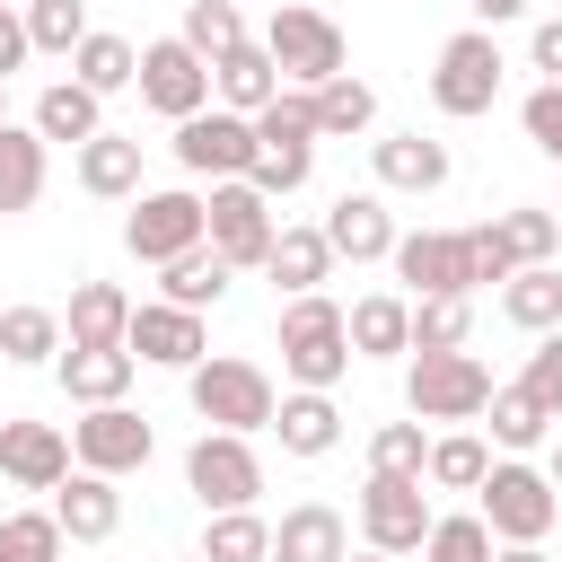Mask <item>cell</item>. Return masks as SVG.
<instances>
[{"label": "cell", "instance_id": "obj_1", "mask_svg": "<svg viewBox=\"0 0 562 562\" xmlns=\"http://www.w3.org/2000/svg\"><path fill=\"white\" fill-rule=\"evenodd\" d=\"M184 395H193V413L211 422V430H237V439H255V430H272V378H263V360H237V351H211V360H193L184 369Z\"/></svg>", "mask_w": 562, "mask_h": 562}, {"label": "cell", "instance_id": "obj_2", "mask_svg": "<svg viewBox=\"0 0 562 562\" xmlns=\"http://www.w3.org/2000/svg\"><path fill=\"white\" fill-rule=\"evenodd\" d=\"M474 518L492 527V544H544L553 518H562V501H553L544 465H527V457H492V474L474 483Z\"/></svg>", "mask_w": 562, "mask_h": 562}, {"label": "cell", "instance_id": "obj_3", "mask_svg": "<svg viewBox=\"0 0 562 562\" xmlns=\"http://www.w3.org/2000/svg\"><path fill=\"white\" fill-rule=\"evenodd\" d=\"M351 369V334H342V307L325 290L290 299L281 307V378L307 386V395H334V378Z\"/></svg>", "mask_w": 562, "mask_h": 562}, {"label": "cell", "instance_id": "obj_4", "mask_svg": "<svg viewBox=\"0 0 562 562\" xmlns=\"http://www.w3.org/2000/svg\"><path fill=\"white\" fill-rule=\"evenodd\" d=\"M404 404L413 422H483L492 369L474 351H404Z\"/></svg>", "mask_w": 562, "mask_h": 562}, {"label": "cell", "instance_id": "obj_5", "mask_svg": "<svg viewBox=\"0 0 562 562\" xmlns=\"http://www.w3.org/2000/svg\"><path fill=\"white\" fill-rule=\"evenodd\" d=\"M263 53H272V70H281V88H325V79H342V26L325 18V9H307V0H281L272 9V26H263Z\"/></svg>", "mask_w": 562, "mask_h": 562}, {"label": "cell", "instance_id": "obj_6", "mask_svg": "<svg viewBox=\"0 0 562 562\" xmlns=\"http://www.w3.org/2000/svg\"><path fill=\"white\" fill-rule=\"evenodd\" d=\"M272 237H281V220H272V202L237 176V184H211L202 193V246L228 263V272H263V255H272Z\"/></svg>", "mask_w": 562, "mask_h": 562}, {"label": "cell", "instance_id": "obj_7", "mask_svg": "<svg viewBox=\"0 0 562 562\" xmlns=\"http://www.w3.org/2000/svg\"><path fill=\"white\" fill-rule=\"evenodd\" d=\"M501 70H509L501 44H492L483 26H465V35H448L439 61H430V105L457 114V123H465V114H492V105H501Z\"/></svg>", "mask_w": 562, "mask_h": 562}, {"label": "cell", "instance_id": "obj_8", "mask_svg": "<svg viewBox=\"0 0 562 562\" xmlns=\"http://www.w3.org/2000/svg\"><path fill=\"white\" fill-rule=\"evenodd\" d=\"M149 457H158V430H149V413H132V404H97V413L70 422V465H88V474H105V483L140 474Z\"/></svg>", "mask_w": 562, "mask_h": 562}, {"label": "cell", "instance_id": "obj_9", "mask_svg": "<svg viewBox=\"0 0 562 562\" xmlns=\"http://www.w3.org/2000/svg\"><path fill=\"white\" fill-rule=\"evenodd\" d=\"M255 123L246 114H228V105H202V114H184L176 123V167L184 176H211V184H237L246 167H255Z\"/></svg>", "mask_w": 562, "mask_h": 562}, {"label": "cell", "instance_id": "obj_10", "mask_svg": "<svg viewBox=\"0 0 562 562\" xmlns=\"http://www.w3.org/2000/svg\"><path fill=\"white\" fill-rule=\"evenodd\" d=\"M184 483H193L202 509H255V492H263V457H255L237 430H202V439L184 448Z\"/></svg>", "mask_w": 562, "mask_h": 562}, {"label": "cell", "instance_id": "obj_11", "mask_svg": "<svg viewBox=\"0 0 562 562\" xmlns=\"http://www.w3.org/2000/svg\"><path fill=\"white\" fill-rule=\"evenodd\" d=\"M430 518H439V509H430L422 483H404V474H369V483H360V544H369V553H395V562L422 553Z\"/></svg>", "mask_w": 562, "mask_h": 562}, {"label": "cell", "instance_id": "obj_12", "mask_svg": "<svg viewBox=\"0 0 562 562\" xmlns=\"http://www.w3.org/2000/svg\"><path fill=\"white\" fill-rule=\"evenodd\" d=\"M140 105L149 114H167V123H184V114H202L211 105V61L184 44V35H158V44H140Z\"/></svg>", "mask_w": 562, "mask_h": 562}, {"label": "cell", "instance_id": "obj_13", "mask_svg": "<svg viewBox=\"0 0 562 562\" xmlns=\"http://www.w3.org/2000/svg\"><path fill=\"white\" fill-rule=\"evenodd\" d=\"M123 246L140 255V263H176V255H193L202 246V193H132V211H123Z\"/></svg>", "mask_w": 562, "mask_h": 562}, {"label": "cell", "instance_id": "obj_14", "mask_svg": "<svg viewBox=\"0 0 562 562\" xmlns=\"http://www.w3.org/2000/svg\"><path fill=\"white\" fill-rule=\"evenodd\" d=\"M395 281L413 290V299H474V281H465V228H413V237H395Z\"/></svg>", "mask_w": 562, "mask_h": 562}, {"label": "cell", "instance_id": "obj_15", "mask_svg": "<svg viewBox=\"0 0 562 562\" xmlns=\"http://www.w3.org/2000/svg\"><path fill=\"white\" fill-rule=\"evenodd\" d=\"M123 351H132V360H149V369H193V360H211V334H202V316H193V307L149 299V307H132Z\"/></svg>", "mask_w": 562, "mask_h": 562}, {"label": "cell", "instance_id": "obj_16", "mask_svg": "<svg viewBox=\"0 0 562 562\" xmlns=\"http://www.w3.org/2000/svg\"><path fill=\"white\" fill-rule=\"evenodd\" d=\"M316 228H325L334 263H386V255H395V237H404V228H395V211H386V193H342Z\"/></svg>", "mask_w": 562, "mask_h": 562}, {"label": "cell", "instance_id": "obj_17", "mask_svg": "<svg viewBox=\"0 0 562 562\" xmlns=\"http://www.w3.org/2000/svg\"><path fill=\"white\" fill-rule=\"evenodd\" d=\"M53 527H61V544H105V536L123 527V492H114L105 474L70 465V474L53 483Z\"/></svg>", "mask_w": 562, "mask_h": 562}, {"label": "cell", "instance_id": "obj_18", "mask_svg": "<svg viewBox=\"0 0 562 562\" xmlns=\"http://www.w3.org/2000/svg\"><path fill=\"white\" fill-rule=\"evenodd\" d=\"M369 167H378V193H439L448 184V140L386 132V140H369Z\"/></svg>", "mask_w": 562, "mask_h": 562}, {"label": "cell", "instance_id": "obj_19", "mask_svg": "<svg viewBox=\"0 0 562 562\" xmlns=\"http://www.w3.org/2000/svg\"><path fill=\"white\" fill-rule=\"evenodd\" d=\"M0 474L18 492H53L70 474V439L53 422H0Z\"/></svg>", "mask_w": 562, "mask_h": 562}, {"label": "cell", "instance_id": "obj_20", "mask_svg": "<svg viewBox=\"0 0 562 562\" xmlns=\"http://www.w3.org/2000/svg\"><path fill=\"white\" fill-rule=\"evenodd\" d=\"M123 325H132L123 281H79L70 316H61V351H123Z\"/></svg>", "mask_w": 562, "mask_h": 562}, {"label": "cell", "instance_id": "obj_21", "mask_svg": "<svg viewBox=\"0 0 562 562\" xmlns=\"http://www.w3.org/2000/svg\"><path fill=\"white\" fill-rule=\"evenodd\" d=\"M342 334H351V360H404L413 351V299L369 290V299L342 307Z\"/></svg>", "mask_w": 562, "mask_h": 562}, {"label": "cell", "instance_id": "obj_22", "mask_svg": "<svg viewBox=\"0 0 562 562\" xmlns=\"http://www.w3.org/2000/svg\"><path fill=\"white\" fill-rule=\"evenodd\" d=\"M272 97H281V70H272V53H263L255 35H246L237 53H220V61H211V105H228V114H246V123H255Z\"/></svg>", "mask_w": 562, "mask_h": 562}, {"label": "cell", "instance_id": "obj_23", "mask_svg": "<svg viewBox=\"0 0 562 562\" xmlns=\"http://www.w3.org/2000/svg\"><path fill=\"white\" fill-rule=\"evenodd\" d=\"M342 553H351L342 509H325V501L281 509V527H272V562H342Z\"/></svg>", "mask_w": 562, "mask_h": 562}, {"label": "cell", "instance_id": "obj_24", "mask_svg": "<svg viewBox=\"0 0 562 562\" xmlns=\"http://www.w3.org/2000/svg\"><path fill=\"white\" fill-rule=\"evenodd\" d=\"M263 272H272V290H281V299L325 290V281H334V246H325V228H290V220H281V237H272Z\"/></svg>", "mask_w": 562, "mask_h": 562}, {"label": "cell", "instance_id": "obj_25", "mask_svg": "<svg viewBox=\"0 0 562 562\" xmlns=\"http://www.w3.org/2000/svg\"><path fill=\"white\" fill-rule=\"evenodd\" d=\"M272 439H281V457H334L342 448V413H334V395H281L272 404Z\"/></svg>", "mask_w": 562, "mask_h": 562}, {"label": "cell", "instance_id": "obj_26", "mask_svg": "<svg viewBox=\"0 0 562 562\" xmlns=\"http://www.w3.org/2000/svg\"><path fill=\"white\" fill-rule=\"evenodd\" d=\"M79 193H97V202H132V193H140V140H132V132H97V140H79Z\"/></svg>", "mask_w": 562, "mask_h": 562}, {"label": "cell", "instance_id": "obj_27", "mask_svg": "<svg viewBox=\"0 0 562 562\" xmlns=\"http://www.w3.org/2000/svg\"><path fill=\"white\" fill-rule=\"evenodd\" d=\"M97 132H105V97H88L79 79H53V88L35 97V140H44V149H53V140L79 149V140H97Z\"/></svg>", "mask_w": 562, "mask_h": 562}, {"label": "cell", "instance_id": "obj_28", "mask_svg": "<svg viewBox=\"0 0 562 562\" xmlns=\"http://www.w3.org/2000/svg\"><path fill=\"white\" fill-rule=\"evenodd\" d=\"M132 369H140L132 351H61V360H53L61 395H70V404H88V413H97V404H123Z\"/></svg>", "mask_w": 562, "mask_h": 562}, {"label": "cell", "instance_id": "obj_29", "mask_svg": "<svg viewBox=\"0 0 562 562\" xmlns=\"http://www.w3.org/2000/svg\"><path fill=\"white\" fill-rule=\"evenodd\" d=\"M44 202V140L35 123H0V220Z\"/></svg>", "mask_w": 562, "mask_h": 562}, {"label": "cell", "instance_id": "obj_30", "mask_svg": "<svg viewBox=\"0 0 562 562\" xmlns=\"http://www.w3.org/2000/svg\"><path fill=\"white\" fill-rule=\"evenodd\" d=\"M501 316H509L518 334H553V325H562V263L509 272V281H501Z\"/></svg>", "mask_w": 562, "mask_h": 562}, {"label": "cell", "instance_id": "obj_31", "mask_svg": "<svg viewBox=\"0 0 562 562\" xmlns=\"http://www.w3.org/2000/svg\"><path fill=\"white\" fill-rule=\"evenodd\" d=\"M70 79H79L88 97H114V88H132V79H140V53H132L123 35L88 26V35H79V53H70Z\"/></svg>", "mask_w": 562, "mask_h": 562}, {"label": "cell", "instance_id": "obj_32", "mask_svg": "<svg viewBox=\"0 0 562 562\" xmlns=\"http://www.w3.org/2000/svg\"><path fill=\"white\" fill-rule=\"evenodd\" d=\"M307 105H316V140H351V132H369L378 123V88L369 79H325V88H307Z\"/></svg>", "mask_w": 562, "mask_h": 562}, {"label": "cell", "instance_id": "obj_33", "mask_svg": "<svg viewBox=\"0 0 562 562\" xmlns=\"http://www.w3.org/2000/svg\"><path fill=\"white\" fill-rule=\"evenodd\" d=\"M228 281H237V272H228L211 246H193V255L158 263V290H167V307H193V316H202V307H220V299H228Z\"/></svg>", "mask_w": 562, "mask_h": 562}, {"label": "cell", "instance_id": "obj_34", "mask_svg": "<svg viewBox=\"0 0 562 562\" xmlns=\"http://www.w3.org/2000/svg\"><path fill=\"white\" fill-rule=\"evenodd\" d=\"M0 360H18V369L61 360V316L53 307H0Z\"/></svg>", "mask_w": 562, "mask_h": 562}, {"label": "cell", "instance_id": "obj_35", "mask_svg": "<svg viewBox=\"0 0 562 562\" xmlns=\"http://www.w3.org/2000/svg\"><path fill=\"white\" fill-rule=\"evenodd\" d=\"M202 562H272V518H255V509H211Z\"/></svg>", "mask_w": 562, "mask_h": 562}, {"label": "cell", "instance_id": "obj_36", "mask_svg": "<svg viewBox=\"0 0 562 562\" xmlns=\"http://www.w3.org/2000/svg\"><path fill=\"white\" fill-rule=\"evenodd\" d=\"M483 413H492V448H509V457H527V448L553 430V413H544L527 386H492V404H483Z\"/></svg>", "mask_w": 562, "mask_h": 562}, {"label": "cell", "instance_id": "obj_37", "mask_svg": "<svg viewBox=\"0 0 562 562\" xmlns=\"http://www.w3.org/2000/svg\"><path fill=\"white\" fill-rule=\"evenodd\" d=\"M492 474V448L474 439V430H448V439H430V465H422V483H439V492H474Z\"/></svg>", "mask_w": 562, "mask_h": 562}, {"label": "cell", "instance_id": "obj_38", "mask_svg": "<svg viewBox=\"0 0 562 562\" xmlns=\"http://www.w3.org/2000/svg\"><path fill=\"white\" fill-rule=\"evenodd\" d=\"M202 61H220V53H237L246 44V18H237V0H184V26H176Z\"/></svg>", "mask_w": 562, "mask_h": 562}, {"label": "cell", "instance_id": "obj_39", "mask_svg": "<svg viewBox=\"0 0 562 562\" xmlns=\"http://www.w3.org/2000/svg\"><path fill=\"white\" fill-rule=\"evenodd\" d=\"M88 35V0H26V53H79Z\"/></svg>", "mask_w": 562, "mask_h": 562}, {"label": "cell", "instance_id": "obj_40", "mask_svg": "<svg viewBox=\"0 0 562 562\" xmlns=\"http://www.w3.org/2000/svg\"><path fill=\"white\" fill-rule=\"evenodd\" d=\"M474 307L465 299H413V351H465Z\"/></svg>", "mask_w": 562, "mask_h": 562}, {"label": "cell", "instance_id": "obj_41", "mask_svg": "<svg viewBox=\"0 0 562 562\" xmlns=\"http://www.w3.org/2000/svg\"><path fill=\"white\" fill-rule=\"evenodd\" d=\"M422 465H430L422 422H378V439H369V474H404V483H422Z\"/></svg>", "mask_w": 562, "mask_h": 562}, {"label": "cell", "instance_id": "obj_42", "mask_svg": "<svg viewBox=\"0 0 562 562\" xmlns=\"http://www.w3.org/2000/svg\"><path fill=\"white\" fill-rule=\"evenodd\" d=\"M422 562H492V527H483L474 509H457V518H430V536H422Z\"/></svg>", "mask_w": 562, "mask_h": 562}, {"label": "cell", "instance_id": "obj_43", "mask_svg": "<svg viewBox=\"0 0 562 562\" xmlns=\"http://www.w3.org/2000/svg\"><path fill=\"white\" fill-rule=\"evenodd\" d=\"M0 562H61L53 509H9V518H0Z\"/></svg>", "mask_w": 562, "mask_h": 562}, {"label": "cell", "instance_id": "obj_44", "mask_svg": "<svg viewBox=\"0 0 562 562\" xmlns=\"http://www.w3.org/2000/svg\"><path fill=\"white\" fill-rule=\"evenodd\" d=\"M501 237H509V255H518V272H527V263H553L562 220H553V211H536V202H518V211H501Z\"/></svg>", "mask_w": 562, "mask_h": 562}, {"label": "cell", "instance_id": "obj_45", "mask_svg": "<svg viewBox=\"0 0 562 562\" xmlns=\"http://www.w3.org/2000/svg\"><path fill=\"white\" fill-rule=\"evenodd\" d=\"M307 167H316V149H255L246 184H255L263 202H281V193H299V184H307Z\"/></svg>", "mask_w": 562, "mask_h": 562}, {"label": "cell", "instance_id": "obj_46", "mask_svg": "<svg viewBox=\"0 0 562 562\" xmlns=\"http://www.w3.org/2000/svg\"><path fill=\"white\" fill-rule=\"evenodd\" d=\"M518 272V255H509V237H501V220H483V228H465V281L483 290V281H509Z\"/></svg>", "mask_w": 562, "mask_h": 562}, {"label": "cell", "instance_id": "obj_47", "mask_svg": "<svg viewBox=\"0 0 562 562\" xmlns=\"http://www.w3.org/2000/svg\"><path fill=\"white\" fill-rule=\"evenodd\" d=\"M518 386L562 422V325H553V334H536V351H527V378H518Z\"/></svg>", "mask_w": 562, "mask_h": 562}, {"label": "cell", "instance_id": "obj_48", "mask_svg": "<svg viewBox=\"0 0 562 562\" xmlns=\"http://www.w3.org/2000/svg\"><path fill=\"white\" fill-rule=\"evenodd\" d=\"M518 123H527V140H536L544 158H562V88H544V79H536V88L518 97Z\"/></svg>", "mask_w": 562, "mask_h": 562}, {"label": "cell", "instance_id": "obj_49", "mask_svg": "<svg viewBox=\"0 0 562 562\" xmlns=\"http://www.w3.org/2000/svg\"><path fill=\"white\" fill-rule=\"evenodd\" d=\"M527 61L544 70V88H562V18H536V35H527Z\"/></svg>", "mask_w": 562, "mask_h": 562}, {"label": "cell", "instance_id": "obj_50", "mask_svg": "<svg viewBox=\"0 0 562 562\" xmlns=\"http://www.w3.org/2000/svg\"><path fill=\"white\" fill-rule=\"evenodd\" d=\"M9 70H26V18L0 0V88H9Z\"/></svg>", "mask_w": 562, "mask_h": 562}, {"label": "cell", "instance_id": "obj_51", "mask_svg": "<svg viewBox=\"0 0 562 562\" xmlns=\"http://www.w3.org/2000/svg\"><path fill=\"white\" fill-rule=\"evenodd\" d=\"M465 9H474V26H483V35H492V26H509V18H527V0H465Z\"/></svg>", "mask_w": 562, "mask_h": 562}, {"label": "cell", "instance_id": "obj_52", "mask_svg": "<svg viewBox=\"0 0 562 562\" xmlns=\"http://www.w3.org/2000/svg\"><path fill=\"white\" fill-rule=\"evenodd\" d=\"M492 562H553L544 544H492Z\"/></svg>", "mask_w": 562, "mask_h": 562}, {"label": "cell", "instance_id": "obj_53", "mask_svg": "<svg viewBox=\"0 0 562 562\" xmlns=\"http://www.w3.org/2000/svg\"><path fill=\"white\" fill-rule=\"evenodd\" d=\"M544 483H553V501H562V439H553V465H544Z\"/></svg>", "mask_w": 562, "mask_h": 562}, {"label": "cell", "instance_id": "obj_54", "mask_svg": "<svg viewBox=\"0 0 562 562\" xmlns=\"http://www.w3.org/2000/svg\"><path fill=\"white\" fill-rule=\"evenodd\" d=\"M342 562H395V553H342Z\"/></svg>", "mask_w": 562, "mask_h": 562}, {"label": "cell", "instance_id": "obj_55", "mask_svg": "<svg viewBox=\"0 0 562 562\" xmlns=\"http://www.w3.org/2000/svg\"><path fill=\"white\" fill-rule=\"evenodd\" d=\"M553 220H562V202H553Z\"/></svg>", "mask_w": 562, "mask_h": 562}, {"label": "cell", "instance_id": "obj_56", "mask_svg": "<svg viewBox=\"0 0 562 562\" xmlns=\"http://www.w3.org/2000/svg\"><path fill=\"white\" fill-rule=\"evenodd\" d=\"M193 562H202V553H193Z\"/></svg>", "mask_w": 562, "mask_h": 562}, {"label": "cell", "instance_id": "obj_57", "mask_svg": "<svg viewBox=\"0 0 562 562\" xmlns=\"http://www.w3.org/2000/svg\"><path fill=\"white\" fill-rule=\"evenodd\" d=\"M0 123H9V114H0Z\"/></svg>", "mask_w": 562, "mask_h": 562}]
</instances>
